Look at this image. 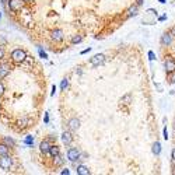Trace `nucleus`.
I'll use <instances>...</instances> for the list:
<instances>
[{
	"label": "nucleus",
	"mask_w": 175,
	"mask_h": 175,
	"mask_svg": "<svg viewBox=\"0 0 175 175\" xmlns=\"http://www.w3.org/2000/svg\"><path fill=\"white\" fill-rule=\"evenodd\" d=\"M160 60L167 84H175V22L167 27L160 39Z\"/></svg>",
	"instance_id": "1"
},
{
	"label": "nucleus",
	"mask_w": 175,
	"mask_h": 175,
	"mask_svg": "<svg viewBox=\"0 0 175 175\" xmlns=\"http://www.w3.org/2000/svg\"><path fill=\"white\" fill-rule=\"evenodd\" d=\"M170 170L175 174V113L171 125V154H170Z\"/></svg>",
	"instance_id": "2"
}]
</instances>
